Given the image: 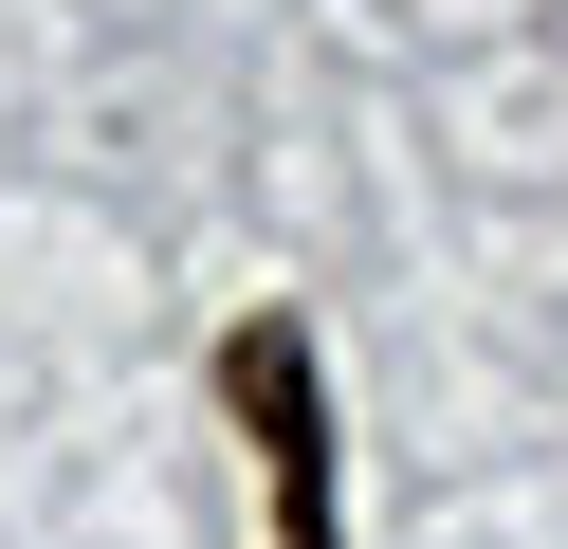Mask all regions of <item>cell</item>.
<instances>
[{"instance_id":"1","label":"cell","mask_w":568,"mask_h":549,"mask_svg":"<svg viewBox=\"0 0 568 549\" xmlns=\"http://www.w3.org/2000/svg\"><path fill=\"white\" fill-rule=\"evenodd\" d=\"M221 403H239V439H257V495H275V549H331V385H312L294 312L221 329Z\"/></svg>"}]
</instances>
